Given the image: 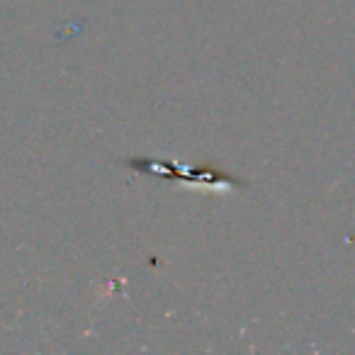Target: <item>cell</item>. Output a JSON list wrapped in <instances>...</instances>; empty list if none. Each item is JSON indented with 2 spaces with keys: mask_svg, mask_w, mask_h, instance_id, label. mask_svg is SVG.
I'll list each match as a JSON object with an SVG mask.
<instances>
[{
  "mask_svg": "<svg viewBox=\"0 0 355 355\" xmlns=\"http://www.w3.org/2000/svg\"><path fill=\"white\" fill-rule=\"evenodd\" d=\"M129 168L141 173H161L168 180H185L193 185H209V188H248V183H241L239 178L227 175V173L214 171H198V168L183 166V163L166 161V158H127Z\"/></svg>",
  "mask_w": 355,
  "mask_h": 355,
  "instance_id": "obj_1",
  "label": "cell"
}]
</instances>
